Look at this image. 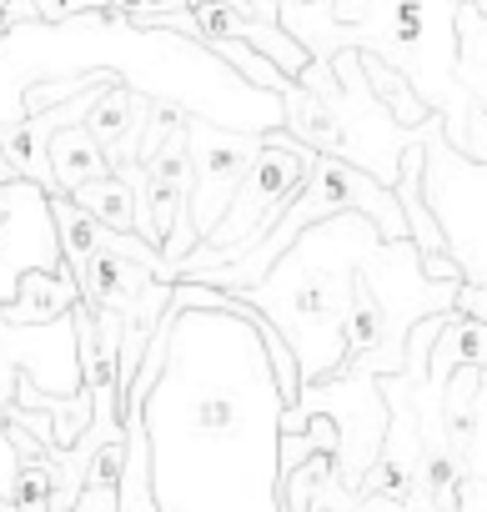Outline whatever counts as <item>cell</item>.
<instances>
[{
	"mask_svg": "<svg viewBox=\"0 0 487 512\" xmlns=\"http://www.w3.org/2000/svg\"><path fill=\"white\" fill-rule=\"evenodd\" d=\"M166 372L146 397L151 492L161 512H287L282 412L267 342L201 282L171 287Z\"/></svg>",
	"mask_w": 487,
	"mask_h": 512,
	"instance_id": "cell-1",
	"label": "cell"
},
{
	"mask_svg": "<svg viewBox=\"0 0 487 512\" xmlns=\"http://www.w3.org/2000/svg\"><path fill=\"white\" fill-rule=\"evenodd\" d=\"M457 6L462 0H372L362 21L342 26L332 16V0H287L282 26L307 46L312 61H332L352 46L402 71L417 96L442 116V136L462 156H472L477 101L457 81Z\"/></svg>",
	"mask_w": 487,
	"mask_h": 512,
	"instance_id": "cell-2",
	"label": "cell"
},
{
	"mask_svg": "<svg viewBox=\"0 0 487 512\" xmlns=\"http://www.w3.org/2000/svg\"><path fill=\"white\" fill-rule=\"evenodd\" d=\"M377 241H382V231L362 211L327 216L292 241V251L267 272V282L231 292L241 302H252L287 337V347L297 352V367H302V387L342 372L352 282Z\"/></svg>",
	"mask_w": 487,
	"mask_h": 512,
	"instance_id": "cell-3",
	"label": "cell"
},
{
	"mask_svg": "<svg viewBox=\"0 0 487 512\" xmlns=\"http://www.w3.org/2000/svg\"><path fill=\"white\" fill-rule=\"evenodd\" d=\"M282 106H287V131L297 141L347 166H362L382 186H397L402 151L427 141L432 126H442V116H432L427 126H402L397 111L372 91L362 71V51L352 46L337 51L332 61H312L297 81H287Z\"/></svg>",
	"mask_w": 487,
	"mask_h": 512,
	"instance_id": "cell-4",
	"label": "cell"
},
{
	"mask_svg": "<svg viewBox=\"0 0 487 512\" xmlns=\"http://www.w3.org/2000/svg\"><path fill=\"white\" fill-rule=\"evenodd\" d=\"M312 161H317V151H312L307 141H297L287 126H282V131H267V136H262V156H257V166L247 171V181L236 186V196H231L221 226L186 256V262H176L171 272H176V277H191V272H201V267H231V262H241L247 251H257V246L282 226V216L292 211V201L302 196V186H307V176H312Z\"/></svg>",
	"mask_w": 487,
	"mask_h": 512,
	"instance_id": "cell-5",
	"label": "cell"
},
{
	"mask_svg": "<svg viewBox=\"0 0 487 512\" xmlns=\"http://www.w3.org/2000/svg\"><path fill=\"white\" fill-rule=\"evenodd\" d=\"M322 412L337 422V462H332V477L362 497V482L367 472L377 467L382 457V442H387V397H382V377L372 372H337V377H322V382H307L302 397L282 412V432H302V422Z\"/></svg>",
	"mask_w": 487,
	"mask_h": 512,
	"instance_id": "cell-6",
	"label": "cell"
},
{
	"mask_svg": "<svg viewBox=\"0 0 487 512\" xmlns=\"http://www.w3.org/2000/svg\"><path fill=\"white\" fill-rule=\"evenodd\" d=\"M422 191L447 231V251L462 267V282L487 287V161L462 156L442 126L422 141Z\"/></svg>",
	"mask_w": 487,
	"mask_h": 512,
	"instance_id": "cell-7",
	"label": "cell"
},
{
	"mask_svg": "<svg viewBox=\"0 0 487 512\" xmlns=\"http://www.w3.org/2000/svg\"><path fill=\"white\" fill-rule=\"evenodd\" d=\"M186 141H191V196H186V211H191L196 236L206 241L221 226L236 186L247 181V171L257 166L262 136L226 131V126H211L201 116H186Z\"/></svg>",
	"mask_w": 487,
	"mask_h": 512,
	"instance_id": "cell-8",
	"label": "cell"
},
{
	"mask_svg": "<svg viewBox=\"0 0 487 512\" xmlns=\"http://www.w3.org/2000/svg\"><path fill=\"white\" fill-rule=\"evenodd\" d=\"M382 397H387V442L377 467L362 482V497H387L417 512V477H422V422H417V402H412V382L407 372L382 377Z\"/></svg>",
	"mask_w": 487,
	"mask_h": 512,
	"instance_id": "cell-9",
	"label": "cell"
},
{
	"mask_svg": "<svg viewBox=\"0 0 487 512\" xmlns=\"http://www.w3.org/2000/svg\"><path fill=\"white\" fill-rule=\"evenodd\" d=\"M71 277L81 282V302H86L91 312H121V317H131V312L146 302V292H151V282H156L161 272H151L146 262L116 251V246H111V231L101 226L91 256H86Z\"/></svg>",
	"mask_w": 487,
	"mask_h": 512,
	"instance_id": "cell-10",
	"label": "cell"
},
{
	"mask_svg": "<svg viewBox=\"0 0 487 512\" xmlns=\"http://www.w3.org/2000/svg\"><path fill=\"white\" fill-rule=\"evenodd\" d=\"M141 166H146V226H151V246L166 251L176 221L186 216V196H191V141H186V121H176L166 131V141L156 146V156H146Z\"/></svg>",
	"mask_w": 487,
	"mask_h": 512,
	"instance_id": "cell-11",
	"label": "cell"
},
{
	"mask_svg": "<svg viewBox=\"0 0 487 512\" xmlns=\"http://www.w3.org/2000/svg\"><path fill=\"white\" fill-rule=\"evenodd\" d=\"M151 111H156V101L151 96H141V91H131V86H106L101 91V101L91 106V116H86V131L101 141V151L111 156V166L121 171V166H131V161H141V141H146V126H151Z\"/></svg>",
	"mask_w": 487,
	"mask_h": 512,
	"instance_id": "cell-12",
	"label": "cell"
},
{
	"mask_svg": "<svg viewBox=\"0 0 487 512\" xmlns=\"http://www.w3.org/2000/svg\"><path fill=\"white\" fill-rule=\"evenodd\" d=\"M81 307V282L66 272H26L16 297L6 302V312H0V322L11 327H41V322H61Z\"/></svg>",
	"mask_w": 487,
	"mask_h": 512,
	"instance_id": "cell-13",
	"label": "cell"
},
{
	"mask_svg": "<svg viewBox=\"0 0 487 512\" xmlns=\"http://www.w3.org/2000/svg\"><path fill=\"white\" fill-rule=\"evenodd\" d=\"M116 166H111V156L101 151V141L86 131V121L81 126H61L56 136H51V176H56V191L51 196H71V191H81L86 181H101V176H111Z\"/></svg>",
	"mask_w": 487,
	"mask_h": 512,
	"instance_id": "cell-14",
	"label": "cell"
},
{
	"mask_svg": "<svg viewBox=\"0 0 487 512\" xmlns=\"http://www.w3.org/2000/svg\"><path fill=\"white\" fill-rule=\"evenodd\" d=\"M457 367H482L487 372V322H472V317H462L452 307L447 327H442V337L432 347V362H427V387L442 392Z\"/></svg>",
	"mask_w": 487,
	"mask_h": 512,
	"instance_id": "cell-15",
	"label": "cell"
},
{
	"mask_svg": "<svg viewBox=\"0 0 487 512\" xmlns=\"http://www.w3.org/2000/svg\"><path fill=\"white\" fill-rule=\"evenodd\" d=\"M71 201L81 206V211H91L101 226H111V231H146V201H141V191L126 181V176H101V181H86L81 191H71ZM146 241V236H141Z\"/></svg>",
	"mask_w": 487,
	"mask_h": 512,
	"instance_id": "cell-16",
	"label": "cell"
},
{
	"mask_svg": "<svg viewBox=\"0 0 487 512\" xmlns=\"http://www.w3.org/2000/svg\"><path fill=\"white\" fill-rule=\"evenodd\" d=\"M457 81L487 111V11L477 0L457 6Z\"/></svg>",
	"mask_w": 487,
	"mask_h": 512,
	"instance_id": "cell-17",
	"label": "cell"
},
{
	"mask_svg": "<svg viewBox=\"0 0 487 512\" xmlns=\"http://www.w3.org/2000/svg\"><path fill=\"white\" fill-rule=\"evenodd\" d=\"M477 392H482V367H457L442 387V427H447V442L462 452V462L477 437Z\"/></svg>",
	"mask_w": 487,
	"mask_h": 512,
	"instance_id": "cell-18",
	"label": "cell"
},
{
	"mask_svg": "<svg viewBox=\"0 0 487 512\" xmlns=\"http://www.w3.org/2000/svg\"><path fill=\"white\" fill-rule=\"evenodd\" d=\"M362 71H367L372 91H377V96H382V101L397 111V121H402V126H427V121L437 116V111H432V106L417 96V86H412L402 71H392L387 61H377V56H367V51H362Z\"/></svg>",
	"mask_w": 487,
	"mask_h": 512,
	"instance_id": "cell-19",
	"label": "cell"
},
{
	"mask_svg": "<svg viewBox=\"0 0 487 512\" xmlns=\"http://www.w3.org/2000/svg\"><path fill=\"white\" fill-rule=\"evenodd\" d=\"M332 452H317V457H307L297 472H287L282 477V502H287V512H317V492H322V482L332 477Z\"/></svg>",
	"mask_w": 487,
	"mask_h": 512,
	"instance_id": "cell-20",
	"label": "cell"
},
{
	"mask_svg": "<svg viewBox=\"0 0 487 512\" xmlns=\"http://www.w3.org/2000/svg\"><path fill=\"white\" fill-rule=\"evenodd\" d=\"M442 327H447V312H432V317H422L412 332H407V382L417 387V382H427V362H432V347H437V337H442Z\"/></svg>",
	"mask_w": 487,
	"mask_h": 512,
	"instance_id": "cell-21",
	"label": "cell"
},
{
	"mask_svg": "<svg viewBox=\"0 0 487 512\" xmlns=\"http://www.w3.org/2000/svg\"><path fill=\"white\" fill-rule=\"evenodd\" d=\"M467 477L487 482V372H482V392H477V437L467 452Z\"/></svg>",
	"mask_w": 487,
	"mask_h": 512,
	"instance_id": "cell-22",
	"label": "cell"
},
{
	"mask_svg": "<svg viewBox=\"0 0 487 512\" xmlns=\"http://www.w3.org/2000/svg\"><path fill=\"white\" fill-rule=\"evenodd\" d=\"M16 477H21V452H16V442H11V422H6V412H0V502H11Z\"/></svg>",
	"mask_w": 487,
	"mask_h": 512,
	"instance_id": "cell-23",
	"label": "cell"
},
{
	"mask_svg": "<svg viewBox=\"0 0 487 512\" xmlns=\"http://www.w3.org/2000/svg\"><path fill=\"white\" fill-rule=\"evenodd\" d=\"M106 6H116V0H36V21H51V26H61V21H71V16L106 11Z\"/></svg>",
	"mask_w": 487,
	"mask_h": 512,
	"instance_id": "cell-24",
	"label": "cell"
},
{
	"mask_svg": "<svg viewBox=\"0 0 487 512\" xmlns=\"http://www.w3.org/2000/svg\"><path fill=\"white\" fill-rule=\"evenodd\" d=\"M457 312H462V317H472V322H487V287L462 282V287H457Z\"/></svg>",
	"mask_w": 487,
	"mask_h": 512,
	"instance_id": "cell-25",
	"label": "cell"
},
{
	"mask_svg": "<svg viewBox=\"0 0 487 512\" xmlns=\"http://www.w3.org/2000/svg\"><path fill=\"white\" fill-rule=\"evenodd\" d=\"M462 512H487V482L467 477V487H462Z\"/></svg>",
	"mask_w": 487,
	"mask_h": 512,
	"instance_id": "cell-26",
	"label": "cell"
},
{
	"mask_svg": "<svg viewBox=\"0 0 487 512\" xmlns=\"http://www.w3.org/2000/svg\"><path fill=\"white\" fill-rule=\"evenodd\" d=\"M367 6H372V0H332V16H337L342 26H352V21H362Z\"/></svg>",
	"mask_w": 487,
	"mask_h": 512,
	"instance_id": "cell-27",
	"label": "cell"
},
{
	"mask_svg": "<svg viewBox=\"0 0 487 512\" xmlns=\"http://www.w3.org/2000/svg\"><path fill=\"white\" fill-rule=\"evenodd\" d=\"M11 181H21V171H16V161H11L6 141H0V186H11Z\"/></svg>",
	"mask_w": 487,
	"mask_h": 512,
	"instance_id": "cell-28",
	"label": "cell"
},
{
	"mask_svg": "<svg viewBox=\"0 0 487 512\" xmlns=\"http://www.w3.org/2000/svg\"><path fill=\"white\" fill-rule=\"evenodd\" d=\"M186 6H236V0H186Z\"/></svg>",
	"mask_w": 487,
	"mask_h": 512,
	"instance_id": "cell-29",
	"label": "cell"
},
{
	"mask_svg": "<svg viewBox=\"0 0 487 512\" xmlns=\"http://www.w3.org/2000/svg\"><path fill=\"white\" fill-rule=\"evenodd\" d=\"M0 36H6V11H0Z\"/></svg>",
	"mask_w": 487,
	"mask_h": 512,
	"instance_id": "cell-30",
	"label": "cell"
},
{
	"mask_svg": "<svg viewBox=\"0 0 487 512\" xmlns=\"http://www.w3.org/2000/svg\"><path fill=\"white\" fill-rule=\"evenodd\" d=\"M477 6H482V11H487V0H477Z\"/></svg>",
	"mask_w": 487,
	"mask_h": 512,
	"instance_id": "cell-31",
	"label": "cell"
},
{
	"mask_svg": "<svg viewBox=\"0 0 487 512\" xmlns=\"http://www.w3.org/2000/svg\"><path fill=\"white\" fill-rule=\"evenodd\" d=\"M0 11H6V0H0Z\"/></svg>",
	"mask_w": 487,
	"mask_h": 512,
	"instance_id": "cell-32",
	"label": "cell"
}]
</instances>
